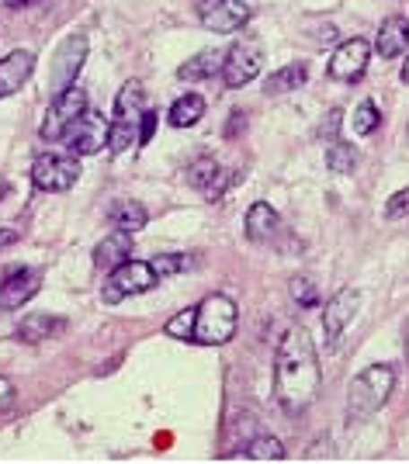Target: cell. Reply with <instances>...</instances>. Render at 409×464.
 <instances>
[{"instance_id":"1","label":"cell","mask_w":409,"mask_h":464,"mask_svg":"<svg viewBox=\"0 0 409 464\" xmlns=\"http://www.w3.org/2000/svg\"><path fill=\"white\" fill-rule=\"evenodd\" d=\"M323 371L316 357V343L302 326H292L274 350V399L284 413H302L319 395Z\"/></svg>"},{"instance_id":"2","label":"cell","mask_w":409,"mask_h":464,"mask_svg":"<svg viewBox=\"0 0 409 464\" xmlns=\"http://www.w3.org/2000/svg\"><path fill=\"white\" fill-rule=\"evenodd\" d=\"M396 388V367L392 364H371L364 367L347 388V423H364L382 409Z\"/></svg>"},{"instance_id":"3","label":"cell","mask_w":409,"mask_h":464,"mask_svg":"<svg viewBox=\"0 0 409 464\" xmlns=\"http://www.w3.org/2000/svg\"><path fill=\"white\" fill-rule=\"evenodd\" d=\"M146 115V87L139 80L122 83L118 98H115V115H111V132H108V150L111 153H126L132 146H139V122Z\"/></svg>"},{"instance_id":"4","label":"cell","mask_w":409,"mask_h":464,"mask_svg":"<svg viewBox=\"0 0 409 464\" xmlns=\"http://www.w3.org/2000/svg\"><path fill=\"white\" fill-rule=\"evenodd\" d=\"M236 322H239V309L230 295H208L198 305V319H195V336L191 343L202 347H222L236 336Z\"/></svg>"},{"instance_id":"5","label":"cell","mask_w":409,"mask_h":464,"mask_svg":"<svg viewBox=\"0 0 409 464\" xmlns=\"http://www.w3.org/2000/svg\"><path fill=\"white\" fill-rule=\"evenodd\" d=\"M156 281H160V274L153 271L150 260H126L115 271H108V278H104V305H118V302H126L128 295H143V291L156 288Z\"/></svg>"},{"instance_id":"6","label":"cell","mask_w":409,"mask_h":464,"mask_svg":"<svg viewBox=\"0 0 409 464\" xmlns=\"http://www.w3.org/2000/svg\"><path fill=\"white\" fill-rule=\"evenodd\" d=\"M80 181V156L74 153H42L31 163V184L39 191L63 194Z\"/></svg>"},{"instance_id":"7","label":"cell","mask_w":409,"mask_h":464,"mask_svg":"<svg viewBox=\"0 0 409 464\" xmlns=\"http://www.w3.org/2000/svg\"><path fill=\"white\" fill-rule=\"evenodd\" d=\"M87 107H91V101H87V90H83V87H77V83H74V87L59 90V94L52 98L49 111H46V122H42L39 135H42L46 142H63L66 129L77 122Z\"/></svg>"},{"instance_id":"8","label":"cell","mask_w":409,"mask_h":464,"mask_svg":"<svg viewBox=\"0 0 409 464\" xmlns=\"http://www.w3.org/2000/svg\"><path fill=\"white\" fill-rule=\"evenodd\" d=\"M264 66V49L254 39H239L226 49V59H222V83L230 90H239L247 83H254L257 73Z\"/></svg>"},{"instance_id":"9","label":"cell","mask_w":409,"mask_h":464,"mask_svg":"<svg viewBox=\"0 0 409 464\" xmlns=\"http://www.w3.org/2000/svg\"><path fill=\"white\" fill-rule=\"evenodd\" d=\"M108 132H111V122L104 118L101 111L87 107L77 122L66 129L63 142H66V150H70L74 156H94L108 146Z\"/></svg>"},{"instance_id":"10","label":"cell","mask_w":409,"mask_h":464,"mask_svg":"<svg viewBox=\"0 0 409 464\" xmlns=\"http://www.w3.org/2000/svg\"><path fill=\"white\" fill-rule=\"evenodd\" d=\"M361 309V295L354 288H340L323 309V336H326V350H336L344 333L354 326V315Z\"/></svg>"},{"instance_id":"11","label":"cell","mask_w":409,"mask_h":464,"mask_svg":"<svg viewBox=\"0 0 409 464\" xmlns=\"http://www.w3.org/2000/svg\"><path fill=\"white\" fill-rule=\"evenodd\" d=\"M83 59H87V39L83 35H70L56 56H52V70H49V94L56 98L59 90L74 87L83 70Z\"/></svg>"},{"instance_id":"12","label":"cell","mask_w":409,"mask_h":464,"mask_svg":"<svg viewBox=\"0 0 409 464\" xmlns=\"http://www.w3.org/2000/svg\"><path fill=\"white\" fill-rule=\"evenodd\" d=\"M198 21L215 35H232L250 21L247 0H198Z\"/></svg>"},{"instance_id":"13","label":"cell","mask_w":409,"mask_h":464,"mask_svg":"<svg viewBox=\"0 0 409 464\" xmlns=\"http://www.w3.org/2000/svg\"><path fill=\"white\" fill-rule=\"evenodd\" d=\"M42 288V271L31 267H18L0 281V312H18L28 305Z\"/></svg>"},{"instance_id":"14","label":"cell","mask_w":409,"mask_h":464,"mask_svg":"<svg viewBox=\"0 0 409 464\" xmlns=\"http://www.w3.org/2000/svg\"><path fill=\"white\" fill-rule=\"evenodd\" d=\"M368 56H371V46H368L364 39H347L340 49L333 52L330 77L333 80H344V83L361 80V77H364V70H368Z\"/></svg>"},{"instance_id":"15","label":"cell","mask_w":409,"mask_h":464,"mask_svg":"<svg viewBox=\"0 0 409 464\" xmlns=\"http://www.w3.org/2000/svg\"><path fill=\"white\" fill-rule=\"evenodd\" d=\"M35 73V52L28 49H14L0 59V101L18 94L28 80Z\"/></svg>"},{"instance_id":"16","label":"cell","mask_w":409,"mask_h":464,"mask_svg":"<svg viewBox=\"0 0 409 464\" xmlns=\"http://www.w3.org/2000/svg\"><path fill=\"white\" fill-rule=\"evenodd\" d=\"M132 246H135V232L126 229L108 232L101 243L94 246V267L98 271H115L118 263H126L132 257Z\"/></svg>"},{"instance_id":"17","label":"cell","mask_w":409,"mask_h":464,"mask_svg":"<svg viewBox=\"0 0 409 464\" xmlns=\"http://www.w3.org/2000/svg\"><path fill=\"white\" fill-rule=\"evenodd\" d=\"M406 49H409V21L403 14L385 18L379 35H375V52H379L382 59H399Z\"/></svg>"},{"instance_id":"18","label":"cell","mask_w":409,"mask_h":464,"mask_svg":"<svg viewBox=\"0 0 409 464\" xmlns=\"http://www.w3.org/2000/svg\"><path fill=\"white\" fill-rule=\"evenodd\" d=\"M66 333V319L63 315H49V312H35L25 315L22 326H18V339L22 343H46L52 336Z\"/></svg>"},{"instance_id":"19","label":"cell","mask_w":409,"mask_h":464,"mask_svg":"<svg viewBox=\"0 0 409 464\" xmlns=\"http://www.w3.org/2000/svg\"><path fill=\"white\" fill-rule=\"evenodd\" d=\"M278 232H282L278 211L267 205V202H254L250 211H247V236H250L254 243H274Z\"/></svg>"},{"instance_id":"20","label":"cell","mask_w":409,"mask_h":464,"mask_svg":"<svg viewBox=\"0 0 409 464\" xmlns=\"http://www.w3.org/2000/svg\"><path fill=\"white\" fill-rule=\"evenodd\" d=\"M222 59H226V52L222 49H204V52H198V56H191V59L180 66L178 77L187 80V83L215 77V73H222Z\"/></svg>"},{"instance_id":"21","label":"cell","mask_w":409,"mask_h":464,"mask_svg":"<svg viewBox=\"0 0 409 464\" xmlns=\"http://www.w3.org/2000/svg\"><path fill=\"white\" fill-rule=\"evenodd\" d=\"M306 80H309V66H306V63H288V66H282L278 73H271V77L264 80V94H271V98H282V94L299 90Z\"/></svg>"},{"instance_id":"22","label":"cell","mask_w":409,"mask_h":464,"mask_svg":"<svg viewBox=\"0 0 409 464\" xmlns=\"http://www.w3.org/2000/svg\"><path fill=\"white\" fill-rule=\"evenodd\" d=\"M204 115V98L202 94H184L178 101L170 104V115H167V122L174 125V129H191V125H198Z\"/></svg>"},{"instance_id":"23","label":"cell","mask_w":409,"mask_h":464,"mask_svg":"<svg viewBox=\"0 0 409 464\" xmlns=\"http://www.w3.org/2000/svg\"><path fill=\"white\" fill-rule=\"evenodd\" d=\"M146 208L139 205V202H115V205L108 208V222L115 226V229H126V232H139L146 226Z\"/></svg>"},{"instance_id":"24","label":"cell","mask_w":409,"mask_h":464,"mask_svg":"<svg viewBox=\"0 0 409 464\" xmlns=\"http://www.w3.org/2000/svg\"><path fill=\"white\" fill-rule=\"evenodd\" d=\"M354 167H358V153H354V146H351V142L333 139L330 146H326V170L336 174V177H347V174H354Z\"/></svg>"},{"instance_id":"25","label":"cell","mask_w":409,"mask_h":464,"mask_svg":"<svg viewBox=\"0 0 409 464\" xmlns=\"http://www.w3.org/2000/svg\"><path fill=\"white\" fill-rule=\"evenodd\" d=\"M219 174H222V167H219L212 156H202V159H195V163L187 167V184H191V187H198V191L204 194V191L215 184Z\"/></svg>"},{"instance_id":"26","label":"cell","mask_w":409,"mask_h":464,"mask_svg":"<svg viewBox=\"0 0 409 464\" xmlns=\"http://www.w3.org/2000/svg\"><path fill=\"white\" fill-rule=\"evenodd\" d=\"M247 458H250V461H282L284 458L282 440H274V437L250 440V443H247Z\"/></svg>"},{"instance_id":"27","label":"cell","mask_w":409,"mask_h":464,"mask_svg":"<svg viewBox=\"0 0 409 464\" xmlns=\"http://www.w3.org/2000/svg\"><path fill=\"white\" fill-rule=\"evenodd\" d=\"M195 319H198V305H195V309L178 312V315L163 326V333L174 336V339H180V343H191V336H195Z\"/></svg>"},{"instance_id":"28","label":"cell","mask_w":409,"mask_h":464,"mask_svg":"<svg viewBox=\"0 0 409 464\" xmlns=\"http://www.w3.org/2000/svg\"><path fill=\"white\" fill-rule=\"evenodd\" d=\"M379 122H382V115H379L375 101H361L351 125H354V135H371V132L379 129Z\"/></svg>"},{"instance_id":"29","label":"cell","mask_w":409,"mask_h":464,"mask_svg":"<svg viewBox=\"0 0 409 464\" xmlns=\"http://www.w3.org/2000/svg\"><path fill=\"white\" fill-rule=\"evenodd\" d=\"M292 302L299 305V309H316L319 305V291H316V284L309 281V278H292Z\"/></svg>"},{"instance_id":"30","label":"cell","mask_w":409,"mask_h":464,"mask_svg":"<svg viewBox=\"0 0 409 464\" xmlns=\"http://www.w3.org/2000/svg\"><path fill=\"white\" fill-rule=\"evenodd\" d=\"M153 263V271L160 274V281L163 278H170V274H180V271H187V253H160V257H153L150 260Z\"/></svg>"},{"instance_id":"31","label":"cell","mask_w":409,"mask_h":464,"mask_svg":"<svg viewBox=\"0 0 409 464\" xmlns=\"http://www.w3.org/2000/svg\"><path fill=\"white\" fill-rule=\"evenodd\" d=\"M403 215H409V187L399 191V194H392L388 205H385V219H403Z\"/></svg>"},{"instance_id":"32","label":"cell","mask_w":409,"mask_h":464,"mask_svg":"<svg viewBox=\"0 0 409 464\" xmlns=\"http://www.w3.org/2000/svg\"><path fill=\"white\" fill-rule=\"evenodd\" d=\"M156 122H160L156 111H146V115H143V122H139V146H150V139H153V132H156Z\"/></svg>"},{"instance_id":"33","label":"cell","mask_w":409,"mask_h":464,"mask_svg":"<svg viewBox=\"0 0 409 464\" xmlns=\"http://www.w3.org/2000/svg\"><path fill=\"white\" fill-rule=\"evenodd\" d=\"M340 118H344V111H336V107H333L330 115L323 118V129H319V132H323V135H326L330 142L336 139V132H340Z\"/></svg>"},{"instance_id":"34","label":"cell","mask_w":409,"mask_h":464,"mask_svg":"<svg viewBox=\"0 0 409 464\" xmlns=\"http://www.w3.org/2000/svg\"><path fill=\"white\" fill-rule=\"evenodd\" d=\"M11 399H14V382L7 374H0V413L11 406Z\"/></svg>"},{"instance_id":"35","label":"cell","mask_w":409,"mask_h":464,"mask_svg":"<svg viewBox=\"0 0 409 464\" xmlns=\"http://www.w3.org/2000/svg\"><path fill=\"white\" fill-rule=\"evenodd\" d=\"M230 122H232V125L226 129V135H236V132H239V125H247V115H243V111H232Z\"/></svg>"},{"instance_id":"36","label":"cell","mask_w":409,"mask_h":464,"mask_svg":"<svg viewBox=\"0 0 409 464\" xmlns=\"http://www.w3.org/2000/svg\"><path fill=\"white\" fill-rule=\"evenodd\" d=\"M18 236H22L18 229H0V250L11 246V243H18Z\"/></svg>"},{"instance_id":"37","label":"cell","mask_w":409,"mask_h":464,"mask_svg":"<svg viewBox=\"0 0 409 464\" xmlns=\"http://www.w3.org/2000/svg\"><path fill=\"white\" fill-rule=\"evenodd\" d=\"M7 7H31V4H39V0H4Z\"/></svg>"},{"instance_id":"38","label":"cell","mask_w":409,"mask_h":464,"mask_svg":"<svg viewBox=\"0 0 409 464\" xmlns=\"http://www.w3.org/2000/svg\"><path fill=\"white\" fill-rule=\"evenodd\" d=\"M399 77H403V83H409V56H406V63H403V70H399Z\"/></svg>"},{"instance_id":"39","label":"cell","mask_w":409,"mask_h":464,"mask_svg":"<svg viewBox=\"0 0 409 464\" xmlns=\"http://www.w3.org/2000/svg\"><path fill=\"white\" fill-rule=\"evenodd\" d=\"M7 191H11V184H7V181H4V177H0V202L7 198Z\"/></svg>"},{"instance_id":"40","label":"cell","mask_w":409,"mask_h":464,"mask_svg":"<svg viewBox=\"0 0 409 464\" xmlns=\"http://www.w3.org/2000/svg\"><path fill=\"white\" fill-rule=\"evenodd\" d=\"M406 135H409V129H406Z\"/></svg>"}]
</instances>
